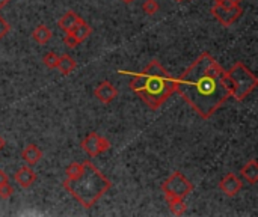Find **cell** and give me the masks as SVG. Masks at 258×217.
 Instances as JSON below:
<instances>
[{
    "label": "cell",
    "instance_id": "83f0119b",
    "mask_svg": "<svg viewBox=\"0 0 258 217\" xmlns=\"http://www.w3.org/2000/svg\"><path fill=\"white\" fill-rule=\"evenodd\" d=\"M121 2H124V3H131L133 0H121Z\"/></svg>",
    "mask_w": 258,
    "mask_h": 217
},
{
    "label": "cell",
    "instance_id": "3957f363",
    "mask_svg": "<svg viewBox=\"0 0 258 217\" xmlns=\"http://www.w3.org/2000/svg\"><path fill=\"white\" fill-rule=\"evenodd\" d=\"M79 175L64 179V189L70 193L83 208H91L105 195L112 183L103 175L89 160H85Z\"/></svg>",
    "mask_w": 258,
    "mask_h": 217
},
{
    "label": "cell",
    "instance_id": "7402d4cb",
    "mask_svg": "<svg viewBox=\"0 0 258 217\" xmlns=\"http://www.w3.org/2000/svg\"><path fill=\"white\" fill-rule=\"evenodd\" d=\"M14 193V189L9 183L3 184V186H0V197L2 199H9Z\"/></svg>",
    "mask_w": 258,
    "mask_h": 217
},
{
    "label": "cell",
    "instance_id": "e0dca14e",
    "mask_svg": "<svg viewBox=\"0 0 258 217\" xmlns=\"http://www.w3.org/2000/svg\"><path fill=\"white\" fill-rule=\"evenodd\" d=\"M91 32H92L91 26H89L88 23H86V22H83V20H82V22H80L76 27H74V30H71V33L76 36L79 43H83L86 38H89Z\"/></svg>",
    "mask_w": 258,
    "mask_h": 217
},
{
    "label": "cell",
    "instance_id": "9c48e42d",
    "mask_svg": "<svg viewBox=\"0 0 258 217\" xmlns=\"http://www.w3.org/2000/svg\"><path fill=\"white\" fill-rule=\"evenodd\" d=\"M242 187H243V183L234 174H227L219 183V189L230 197L236 196L240 190H242Z\"/></svg>",
    "mask_w": 258,
    "mask_h": 217
},
{
    "label": "cell",
    "instance_id": "5b68a950",
    "mask_svg": "<svg viewBox=\"0 0 258 217\" xmlns=\"http://www.w3.org/2000/svg\"><path fill=\"white\" fill-rule=\"evenodd\" d=\"M194 190V184L181 172H172L168 179L162 184V192L165 197H181L184 199Z\"/></svg>",
    "mask_w": 258,
    "mask_h": 217
},
{
    "label": "cell",
    "instance_id": "44dd1931",
    "mask_svg": "<svg viewBox=\"0 0 258 217\" xmlns=\"http://www.w3.org/2000/svg\"><path fill=\"white\" fill-rule=\"evenodd\" d=\"M64 43L68 45V47H71V48H74V47H77L80 43L77 41V38L76 36L71 33V32H65V36H64Z\"/></svg>",
    "mask_w": 258,
    "mask_h": 217
},
{
    "label": "cell",
    "instance_id": "7c38bea8",
    "mask_svg": "<svg viewBox=\"0 0 258 217\" xmlns=\"http://www.w3.org/2000/svg\"><path fill=\"white\" fill-rule=\"evenodd\" d=\"M22 158L27 163L29 166H33L43 158V152H41V150L37 147L35 143H29V145H26L24 150L22 151Z\"/></svg>",
    "mask_w": 258,
    "mask_h": 217
},
{
    "label": "cell",
    "instance_id": "30bf717a",
    "mask_svg": "<svg viewBox=\"0 0 258 217\" xmlns=\"http://www.w3.org/2000/svg\"><path fill=\"white\" fill-rule=\"evenodd\" d=\"M14 179L20 187L29 189L37 181V174L33 172L29 166H23V168H20L19 171H17V174L14 175Z\"/></svg>",
    "mask_w": 258,
    "mask_h": 217
},
{
    "label": "cell",
    "instance_id": "5bb4252c",
    "mask_svg": "<svg viewBox=\"0 0 258 217\" xmlns=\"http://www.w3.org/2000/svg\"><path fill=\"white\" fill-rule=\"evenodd\" d=\"M32 38H33V41H35V43L44 45V44H47L51 40V30L45 24H40V26H37L35 29H33Z\"/></svg>",
    "mask_w": 258,
    "mask_h": 217
},
{
    "label": "cell",
    "instance_id": "484cf974",
    "mask_svg": "<svg viewBox=\"0 0 258 217\" xmlns=\"http://www.w3.org/2000/svg\"><path fill=\"white\" fill-rule=\"evenodd\" d=\"M3 148H5V139L0 136V151H2Z\"/></svg>",
    "mask_w": 258,
    "mask_h": 217
},
{
    "label": "cell",
    "instance_id": "277c9868",
    "mask_svg": "<svg viewBox=\"0 0 258 217\" xmlns=\"http://www.w3.org/2000/svg\"><path fill=\"white\" fill-rule=\"evenodd\" d=\"M225 82L230 97L236 101H243L258 85L257 76L246 68L243 62H236L228 71H225Z\"/></svg>",
    "mask_w": 258,
    "mask_h": 217
},
{
    "label": "cell",
    "instance_id": "2e32d148",
    "mask_svg": "<svg viewBox=\"0 0 258 217\" xmlns=\"http://www.w3.org/2000/svg\"><path fill=\"white\" fill-rule=\"evenodd\" d=\"M168 201V207L169 211L174 214V216H181L186 211V204H184V199L181 197H166Z\"/></svg>",
    "mask_w": 258,
    "mask_h": 217
},
{
    "label": "cell",
    "instance_id": "7a4b0ae2",
    "mask_svg": "<svg viewBox=\"0 0 258 217\" xmlns=\"http://www.w3.org/2000/svg\"><path fill=\"white\" fill-rule=\"evenodd\" d=\"M174 82L175 79L157 61H151L144 71L133 74L130 89L151 110H157L175 92Z\"/></svg>",
    "mask_w": 258,
    "mask_h": 217
},
{
    "label": "cell",
    "instance_id": "52a82bcc",
    "mask_svg": "<svg viewBox=\"0 0 258 217\" xmlns=\"http://www.w3.org/2000/svg\"><path fill=\"white\" fill-rule=\"evenodd\" d=\"M80 147L89 157H97L103 152H106L110 148V143L106 137H101L95 131H91L82 140Z\"/></svg>",
    "mask_w": 258,
    "mask_h": 217
},
{
    "label": "cell",
    "instance_id": "cb8c5ba5",
    "mask_svg": "<svg viewBox=\"0 0 258 217\" xmlns=\"http://www.w3.org/2000/svg\"><path fill=\"white\" fill-rule=\"evenodd\" d=\"M6 183H9L8 175H6L3 171H0V186H3V184H6Z\"/></svg>",
    "mask_w": 258,
    "mask_h": 217
},
{
    "label": "cell",
    "instance_id": "4316f807",
    "mask_svg": "<svg viewBox=\"0 0 258 217\" xmlns=\"http://www.w3.org/2000/svg\"><path fill=\"white\" fill-rule=\"evenodd\" d=\"M215 2H219V0H215ZM231 2H236V3H240L242 0H231Z\"/></svg>",
    "mask_w": 258,
    "mask_h": 217
},
{
    "label": "cell",
    "instance_id": "6da1fadb",
    "mask_svg": "<svg viewBox=\"0 0 258 217\" xmlns=\"http://www.w3.org/2000/svg\"><path fill=\"white\" fill-rule=\"evenodd\" d=\"M175 92L204 119L228 101L225 71L209 51L201 53L174 82Z\"/></svg>",
    "mask_w": 258,
    "mask_h": 217
},
{
    "label": "cell",
    "instance_id": "4fadbf2b",
    "mask_svg": "<svg viewBox=\"0 0 258 217\" xmlns=\"http://www.w3.org/2000/svg\"><path fill=\"white\" fill-rule=\"evenodd\" d=\"M240 175L243 179H246L249 184H257L258 181V165L255 160L248 161L246 165L240 169Z\"/></svg>",
    "mask_w": 258,
    "mask_h": 217
},
{
    "label": "cell",
    "instance_id": "f1b7e54d",
    "mask_svg": "<svg viewBox=\"0 0 258 217\" xmlns=\"http://www.w3.org/2000/svg\"><path fill=\"white\" fill-rule=\"evenodd\" d=\"M175 2H183V0H175Z\"/></svg>",
    "mask_w": 258,
    "mask_h": 217
},
{
    "label": "cell",
    "instance_id": "ffe728a7",
    "mask_svg": "<svg viewBox=\"0 0 258 217\" xmlns=\"http://www.w3.org/2000/svg\"><path fill=\"white\" fill-rule=\"evenodd\" d=\"M82 168H83V163H77V161L71 163V165L65 169V172H66V178H73V176L79 175L80 171H82Z\"/></svg>",
    "mask_w": 258,
    "mask_h": 217
},
{
    "label": "cell",
    "instance_id": "d6986e66",
    "mask_svg": "<svg viewBox=\"0 0 258 217\" xmlns=\"http://www.w3.org/2000/svg\"><path fill=\"white\" fill-rule=\"evenodd\" d=\"M142 9L147 15H154L159 11L157 0H147V2H144V5H142Z\"/></svg>",
    "mask_w": 258,
    "mask_h": 217
},
{
    "label": "cell",
    "instance_id": "ba28073f",
    "mask_svg": "<svg viewBox=\"0 0 258 217\" xmlns=\"http://www.w3.org/2000/svg\"><path fill=\"white\" fill-rule=\"evenodd\" d=\"M94 95H95V98L100 103L109 104V103H112L118 97V89L110 82L105 80V82H101V83L97 85V87L94 90Z\"/></svg>",
    "mask_w": 258,
    "mask_h": 217
},
{
    "label": "cell",
    "instance_id": "603a6c76",
    "mask_svg": "<svg viewBox=\"0 0 258 217\" xmlns=\"http://www.w3.org/2000/svg\"><path fill=\"white\" fill-rule=\"evenodd\" d=\"M9 29H11L9 23L5 20V18H3L2 15H0V41H2V40L5 38V35H8Z\"/></svg>",
    "mask_w": 258,
    "mask_h": 217
},
{
    "label": "cell",
    "instance_id": "8992f818",
    "mask_svg": "<svg viewBox=\"0 0 258 217\" xmlns=\"http://www.w3.org/2000/svg\"><path fill=\"white\" fill-rule=\"evenodd\" d=\"M212 14L222 26L230 27L242 17L243 9L240 8V3L231 2V0H219V2H215Z\"/></svg>",
    "mask_w": 258,
    "mask_h": 217
},
{
    "label": "cell",
    "instance_id": "9a60e30c",
    "mask_svg": "<svg viewBox=\"0 0 258 217\" xmlns=\"http://www.w3.org/2000/svg\"><path fill=\"white\" fill-rule=\"evenodd\" d=\"M76 61L70 56V54H62L59 56V64H58V69L61 71V74L68 76L76 69Z\"/></svg>",
    "mask_w": 258,
    "mask_h": 217
},
{
    "label": "cell",
    "instance_id": "d4e9b609",
    "mask_svg": "<svg viewBox=\"0 0 258 217\" xmlns=\"http://www.w3.org/2000/svg\"><path fill=\"white\" fill-rule=\"evenodd\" d=\"M9 2H11V0H0V8H5Z\"/></svg>",
    "mask_w": 258,
    "mask_h": 217
},
{
    "label": "cell",
    "instance_id": "8fae6325",
    "mask_svg": "<svg viewBox=\"0 0 258 217\" xmlns=\"http://www.w3.org/2000/svg\"><path fill=\"white\" fill-rule=\"evenodd\" d=\"M82 22V17H79L74 11H66L58 22V26L64 32H71L74 27Z\"/></svg>",
    "mask_w": 258,
    "mask_h": 217
},
{
    "label": "cell",
    "instance_id": "ac0fdd59",
    "mask_svg": "<svg viewBox=\"0 0 258 217\" xmlns=\"http://www.w3.org/2000/svg\"><path fill=\"white\" fill-rule=\"evenodd\" d=\"M43 62H44V65H45V66H48L50 69H55V68H58V64H59V56H58L56 53H53V51H48V53H45V54H44Z\"/></svg>",
    "mask_w": 258,
    "mask_h": 217
}]
</instances>
